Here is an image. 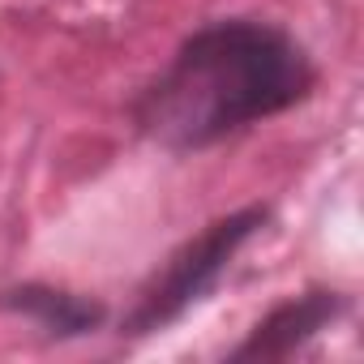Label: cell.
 Returning <instances> with one entry per match:
<instances>
[{"label":"cell","mask_w":364,"mask_h":364,"mask_svg":"<svg viewBox=\"0 0 364 364\" xmlns=\"http://www.w3.org/2000/svg\"><path fill=\"white\" fill-rule=\"evenodd\" d=\"M317 90L309 48L262 18H219L185 35L171 60L133 95V129L171 154L210 150Z\"/></svg>","instance_id":"obj_1"},{"label":"cell","mask_w":364,"mask_h":364,"mask_svg":"<svg viewBox=\"0 0 364 364\" xmlns=\"http://www.w3.org/2000/svg\"><path fill=\"white\" fill-rule=\"evenodd\" d=\"M266 223H270V206L253 202V206L210 219L198 236L180 240L137 287L133 304L116 321V334L120 338H154L167 326H176L185 313H193L202 300H210V291L236 266L245 245L266 232Z\"/></svg>","instance_id":"obj_2"},{"label":"cell","mask_w":364,"mask_h":364,"mask_svg":"<svg viewBox=\"0 0 364 364\" xmlns=\"http://www.w3.org/2000/svg\"><path fill=\"white\" fill-rule=\"evenodd\" d=\"M351 300L334 287H309L300 296H287L279 300L249 334L245 343H236L228 351L232 364H245V360H287V355H300L313 338H321L330 326H338L347 317Z\"/></svg>","instance_id":"obj_3"},{"label":"cell","mask_w":364,"mask_h":364,"mask_svg":"<svg viewBox=\"0 0 364 364\" xmlns=\"http://www.w3.org/2000/svg\"><path fill=\"white\" fill-rule=\"evenodd\" d=\"M0 309L31 321L35 330H43L48 338H86L95 330H103L107 321V304L99 296H82L69 287H52V283H14L0 291Z\"/></svg>","instance_id":"obj_4"}]
</instances>
